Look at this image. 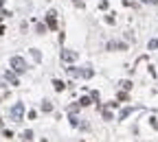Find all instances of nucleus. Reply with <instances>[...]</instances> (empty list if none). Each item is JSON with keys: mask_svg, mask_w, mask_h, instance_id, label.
Masks as SVG:
<instances>
[{"mask_svg": "<svg viewBox=\"0 0 158 142\" xmlns=\"http://www.w3.org/2000/svg\"><path fill=\"white\" fill-rule=\"evenodd\" d=\"M11 68H13L15 72H20V75H22V72H26V70H29L26 61L22 59V57H18V55H15V57H11Z\"/></svg>", "mask_w": 158, "mask_h": 142, "instance_id": "f257e3e1", "label": "nucleus"}, {"mask_svg": "<svg viewBox=\"0 0 158 142\" xmlns=\"http://www.w3.org/2000/svg\"><path fill=\"white\" fill-rule=\"evenodd\" d=\"M46 28H50V31H57V11L50 9L46 13Z\"/></svg>", "mask_w": 158, "mask_h": 142, "instance_id": "f03ea898", "label": "nucleus"}, {"mask_svg": "<svg viewBox=\"0 0 158 142\" xmlns=\"http://www.w3.org/2000/svg\"><path fill=\"white\" fill-rule=\"evenodd\" d=\"M22 114H24V105L15 103V107L11 109V118H13V120H22Z\"/></svg>", "mask_w": 158, "mask_h": 142, "instance_id": "7ed1b4c3", "label": "nucleus"}, {"mask_svg": "<svg viewBox=\"0 0 158 142\" xmlns=\"http://www.w3.org/2000/svg\"><path fill=\"white\" fill-rule=\"evenodd\" d=\"M61 59H64L66 64H72V61L77 59V53L75 50H61Z\"/></svg>", "mask_w": 158, "mask_h": 142, "instance_id": "20e7f679", "label": "nucleus"}, {"mask_svg": "<svg viewBox=\"0 0 158 142\" xmlns=\"http://www.w3.org/2000/svg\"><path fill=\"white\" fill-rule=\"evenodd\" d=\"M4 79H7V81H9L11 85H20V79H18V77H15V75H13V72H9V70H7V72H4Z\"/></svg>", "mask_w": 158, "mask_h": 142, "instance_id": "39448f33", "label": "nucleus"}, {"mask_svg": "<svg viewBox=\"0 0 158 142\" xmlns=\"http://www.w3.org/2000/svg\"><path fill=\"white\" fill-rule=\"evenodd\" d=\"M127 46H125V44H123V42H110L108 44V50H125Z\"/></svg>", "mask_w": 158, "mask_h": 142, "instance_id": "423d86ee", "label": "nucleus"}, {"mask_svg": "<svg viewBox=\"0 0 158 142\" xmlns=\"http://www.w3.org/2000/svg\"><path fill=\"white\" fill-rule=\"evenodd\" d=\"M116 101H118V103H127V101H129V96H127V92H125V90L116 94Z\"/></svg>", "mask_w": 158, "mask_h": 142, "instance_id": "0eeeda50", "label": "nucleus"}, {"mask_svg": "<svg viewBox=\"0 0 158 142\" xmlns=\"http://www.w3.org/2000/svg\"><path fill=\"white\" fill-rule=\"evenodd\" d=\"M53 88H55V90H57V92H64V88H66V83H64V81H59V79H55V81H53Z\"/></svg>", "mask_w": 158, "mask_h": 142, "instance_id": "6e6552de", "label": "nucleus"}, {"mask_svg": "<svg viewBox=\"0 0 158 142\" xmlns=\"http://www.w3.org/2000/svg\"><path fill=\"white\" fill-rule=\"evenodd\" d=\"M90 101H92L90 96H81V99H79V107H88V105H90Z\"/></svg>", "mask_w": 158, "mask_h": 142, "instance_id": "1a4fd4ad", "label": "nucleus"}, {"mask_svg": "<svg viewBox=\"0 0 158 142\" xmlns=\"http://www.w3.org/2000/svg\"><path fill=\"white\" fill-rule=\"evenodd\" d=\"M35 31H37V35H44V33H46V26L44 24H35Z\"/></svg>", "mask_w": 158, "mask_h": 142, "instance_id": "9d476101", "label": "nucleus"}, {"mask_svg": "<svg viewBox=\"0 0 158 142\" xmlns=\"http://www.w3.org/2000/svg\"><path fill=\"white\" fill-rule=\"evenodd\" d=\"M147 48L149 50H158V39H151V42L147 44Z\"/></svg>", "mask_w": 158, "mask_h": 142, "instance_id": "9b49d317", "label": "nucleus"}, {"mask_svg": "<svg viewBox=\"0 0 158 142\" xmlns=\"http://www.w3.org/2000/svg\"><path fill=\"white\" fill-rule=\"evenodd\" d=\"M31 55H33V59H35V61H42V55H40V50L33 48V50H31Z\"/></svg>", "mask_w": 158, "mask_h": 142, "instance_id": "f8f14e48", "label": "nucleus"}, {"mask_svg": "<svg viewBox=\"0 0 158 142\" xmlns=\"http://www.w3.org/2000/svg\"><path fill=\"white\" fill-rule=\"evenodd\" d=\"M103 118L105 120H112V112L108 109V107H103Z\"/></svg>", "mask_w": 158, "mask_h": 142, "instance_id": "ddd939ff", "label": "nucleus"}, {"mask_svg": "<svg viewBox=\"0 0 158 142\" xmlns=\"http://www.w3.org/2000/svg\"><path fill=\"white\" fill-rule=\"evenodd\" d=\"M121 88L125 90V92H127V90H132V81H121Z\"/></svg>", "mask_w": 158, "mask_h": 142, "instance_id": "4468645a", "label": "nucleus"}, {"mask_svg": "<svg viewBox=\"0 0 158 142\" xmlns=\"http://www.w3.org/2000/svg\"><path fill=\"white\" fill-rule=\"evenodd\" d=\"M42 109H44V112H50V109H53V105H50L48 101H44V103H42Z\"/></svg>", "mask_w": 158, "mask_h": 142, "instance_id": "2eb2a0df", "label": "nucleus"}, {"mask_svg": "<svg viewBox=\"0 0 158 142\" xmlns=\"http://www.w3.org/2000/svg\"><path fill=\"white\" fill-rule=\"evenodd\" d=\"M129 114H132V109H123V112H121V116H118V118H121V120H125V118L129 116Z\"/></svg>", "mask_w": 158, "mask_h": 142, "instance_id": "dca6fc26", "label": "nucleus"}, {"mask_svg": "<svg viewBox=\"0 0 158 142\" xmlns=\"http://www.w3.org/2000/svg\"><path fill=\"white\" fill-rule=\"evenodd\" d=\"M105 22H108V24H114V13H110V15H105Z\"/></svg>", "mask_w": 158, "mask_h": 142, "instance_id": "f3484780", "label": "nucleus"}, {"mask_svg": "<svg viewBox=\"0 0 158 142\" xmlns=\"http://www.w3.org/2000/svg\"><path fill=\"white\" fill-rule=\"evenodd\" d=\"M90 99H92L94 103H99V92H92V94H90Z\"/></svg>", "mask_w": 158, "mask_h": 142, "instance_id": "a211bd4d", "label": "nucleus"}, {"mask_svg": "<svg viewBox=\"0 0 158 142\" xmlns=\"http://www.w3.org/2000/svg\"><path fill=\"white\" fill-rule=\"evenodd\" d=\"M99 7H101V9H108L110 4H108V0H101V2H99Z\"/></svg>", "mask_w": 158, "mask_h": 142, "instance_id": "6ab92c4d", "label": "nucleus"}, {"mask_svg": "<svg viewBox=\"0 0 158 142\" xmlns=\"http://www.w3.org/2000/svg\"><path fill=\"white\" fill-rule=\"evenodd\" d=\"M143 2H147V4H156L158 0H143Z\"/></svg>", "mask_w": 158, "mask_h": 142, "instance_id": "aec40b11", "label": "nucleus"}, {"mask_svg": "<svg viewBox=\"0 0 158 142\" xmlns=\"http://www.w3.org/2000/svg\"><path fill=\"white\" fill-rule=\"evenodd\" d=\"M0 127H2V118H0Z\"/></svg>", "mask_w": 158, "mask_h": 142, "instance_id": "412c9836", "label": "nucleus"}, {"mask_svg": "<svg viewBox=\"0 0 158 142\" xmlns=\"http://www.w3.org/2000/svg\"><path fill=\"white\" fill-rule=\"evenodd\" d=\"M42 142H46V140H42Z\"/></svg>", "mask_w": 158, "mask_h": 142, "instance_id": "4be33fe9", "label": "nucleus"}, {"mask_svg": "<svg viewBox=\"0 0 158 142\" xmlns=\"http://www.w3.org/2000/svg\"><path fill=\"white\" fill-rule=\"evenodd\" d=\"M0 99H2V96H0Z\"/></svg>", "mask_w": 158, "mask_h": 142, "instance_id": "5701e85b", "label": "nucleus"}]
</instances>
